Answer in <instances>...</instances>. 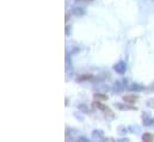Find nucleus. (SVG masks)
Listing matches in <instances>:
<instances>
[{"label": "nucleus", "instance_id": "1", "mask_svg": "<svg viewBox=\"0 0 154 142\" xmlns=\"http://www.w3.org/2000/svg\"><path fill=\"white\" fill-rule=\"evenodd\" d=\"M93 106L95 108H97V109H99L100 111H103V113L108 117L109 116V118L110 119H112V118H115V115L112 113V111H111V109H109L106 105H104L103 103H100V102H97V100H95L93 102Z\"/></svg>", "mask_w": 154, "mask_h": 142}, {"label": "nucleus", "instance_id": "2", "mask_svg": "<svg viewBox=\"0 0 154 142\" xmlns=\"http://www.w3.org/2000/svg\"><path fill=\"white\" fill-rule=\"evenodd\" d=\"M127 83H128V80L116 81V83L114 84L112 91H114L115 93H121V92H123V91H124V89H125V87H128V86H127Z\"/></svg>", "mask_w": 154, "mask_h": 142}, {"label": "nucleus", "instance_id": "3", "mask_svg": "<svg viewBox=\"0 0 154 142\" xmlns=\"http://www.w3.org/2000/svg\"><path fill=\"white\" fill-rule=\"evenodd\" d=\"M114 70L117 74H124L127 70V63L124 61H120L118 63H116L114 66Z\"/></svg>", "mask_w": 154, "mask_h": 142}, {"label": "nucleus", "instance_id": "4", "mask_svg": "<svg viewBox=\"0 0 154 142\" xmlns=\"http://www.w3.org/2000/svg\"><path fill=\"white\" fill-rule=\"evenodd\" d=\"M70 13H72L73 16H75V17H83V16H85L86 11H85V9L81 7V6H72Z\"/></svg>", "mask_w": 154, "mask_h": 142}, {"label": "nucleus", "instance_id": "5", "mask_svg": "<svg viewBox=\"0 0 154 142\" xmlns=\"http://www.w3.org/2000/svg\"><path fill=\"white\" fill-rule=\"evenodd\" d=\"M91 137L93 140H104V131L103 130H99V129H96V130L92 131Z\"/></svg>", "mask_w": 154, "mask_h": 142}, {"label": "nucleus", "instance_id": "6", "mask_svg": "<svg viewBox=\"0 0 154 142\" xmlns=\"http://www.w3.org/2000/svg\"><path fill=\"white\" fill-rule=\"evenodd\" d=\"M137 99H139V96H136V94H128V96L123 97V102H125L128 104H134V103H136Z\"/></svg>", "mask_w": 154, "mask_h": 142}, {"label": "nucleus", "instance_id": "7", "mask_svg": "<svg viewBox=\"0 0 154 142\" xmlns=\"http://www.w3.org/2000/svg\"><path fill=\"white\" fill-rule=\"evenodd\" d=\"M128 90L131 91V92H140V91H143L144 87H143L142 85H140V84L134 83V84H130V85L128 86Z\"/></svg>", "mask_w": 154, "mask_h": 142}, {"label": "nucleus", "instance_id": "8", "mask_svg": "<svg viewBox=\"0 0 154 142\" xmlns=\"http://www.w3.org/2000/svg\"><path fill=\"white\" fill-rule=\"evenodd\" d=\"M115 106L120 110H137V108L135 106H131V105H128V103L124 102V104H121V103H116Z\"/></svg>", "mask_w": 154, "mask_h": 142}, {"label": "nucleus", "instance_id": "9", "mask_svg": "<svg viewBox=\"0 0 154 142\" xmlns=\"http://www.w3.org/2000/svg\"><path fill=\"white\" fill-rule=\"evenodd\" d=\"M95 90L98 91V92H100V93H106L110 89H109V86H106V85H104V84H97V85L95 86Z\"/></svg>", "mask_w": 154, "mask_h": 142}, {"label": "nucleus", "instance_id": "10", "mask_svg": "<svg viewBox=\"0 0 154 142\" xmlns=\"http://www.w3.org/2000/svg\"><path fill=\"white\" fill-rule=\"evenodd\" d=\"M142 119H143V124H144L146 127H149V125L154 124V119H153L152 117H149L148 115H143V116H142Z\"/></svg>", "mask_w": 154, "mask_h": 142}, {"label": "nucleus", "instance_id": "11", "mask_svg": "<svg viewBox=\"0 0 154 142\" xmlns=\"http://www.w3.org/2000/svg\"><path fill=\"white\" fill-rule=\"evenodd\" d=\"M142 141H147V142H152L154 141V135L150 132H144L142 135Z\"/></svg>", "mask_w": 154, "mask_h": 142}, {"label": "nucleus", "instance_id": "12", "mask_svg": "<svg viewBox=\"0 0 154 142\" xmlns=\"http://www.w3.org/2000/svg\"><path fill=\"white\" fill-rule=\"evenodd\" d=\"M93 79V75L92 74H81L78 77V81H85V80H92Z\"/></svg>", "mask_w": 154, "mask_h": 142}, {"label": "nucleus", "instance_id": "13", "mask_svg": "<svg viewBox=\"0 0 154 142\" xmlns=\"http://www.w3.org/2000/svg\"><path fill=\"white\" fill-rule=\"evenodd\" d=\"M95 98H96V99H102V100H106V99H108V96H106V94H104V93L97 92V93H95Z\"/></svg>", "mask_w": 154, "mask_h": 142}, {"label": "nucleus", "instance_id": "14", "mask_svg": "<svg viewBox=\"0 0 154 142\" xmlns=\"http://www.w3.org/2000/svg\"><path fill=\"white\" fill-rule=\"evenodd\" d=\"M78 109L81 111V112H84V113H89L90 111H89V108L85 105V104H80V105H78Z\"/></svg>", "mask_w": 154, "mask_h": 142}, {"label": "nucleus", "instance_id": "15", "mask_svg": "<svg viewBox=\"0 0 154 142\" xmlns=\"http://www.w3.org/2000/svg\"><path fill=\"white\" fill-rule=\"evenodd\" d=\"M128 130H129L130 132H136V134H137V132L140 131V128H139L137 125H136V127H134V125H133V127H129V128H128Z\"/></svg>", "mask_w": 154, "mask_h": 142}, {"label": "nucleus", "instance_id": "16", "mask_svg": "<svg viewBox=\"0 0 154 142\" xmlns=\"http://www.w3.org/2000/svg\"><path fill=\"white\" fill-rule=\"evenodd\" d=\"M117 130L120 131V134H122V135H123V134H125V132H127V130H128V129H127L125 127H123V125H120V127L117 128Z\"/></svg>", "mask_w": 154, "mask_h": 142}, {"label": "nucleus", "instance_id": "17", "mask_svg": "<svg viewBox=\"0 0 154 142\" xmlns=\"http://www.w3.org/2000/svg\"><path fill=\"white\" fill-rule=\"evenodd\" d=\"M146 105H147L148 108H154V99H148V100L146 102Z\"/></svg>", "mask_w": 154, "mask_h": 142}, {"label": "nucleus", "instance_id": "18", "mask_svg": "<svg viewBox=\"0 0 154 142\" xmlns=\"http://www.w3.org/2000/svg\"><path fill=\"white\" fill-rule=\"evenodd\" d=\"M72 32V26L70 25H66V36H69Z\"/></svg>", "mask_w": 154, "mask_h": 142}, {"label": "nucleus", "instance_id": "19", "mask_svg": "<svg viewBox=\"0 0 154 142\" xmlns=\"http://www.w3.org/2000/svg\"><path fill=\"white\" fill-rule=\"evenodd\" d=\"M78 141H81V142H89V138H86V137H79V138H78Z\"/></svg>", "mask_w": 154, "mask_h": 142}, {"label": "nucleus", "instance_id": "20", "mask_svg": "<svg viewBox=\"0 0 154 142\" xmlns=\"http://www.w3.org/2000/svg\"><path fill=\"white\" fill-rule=\"evenodd\" d=\"M120 142H127V141H129L128 138H121V140H118Z\"/></svg>", "mask_w": 154, "mask_h": 142}, {"label": "nucleus", "instance_id": "21", "mask_svg": "<svg viewBox=\"0 0 154 142\" xmlns=\"http://www.w3.org/2000/svg\"><path fill=\"white\" fill-rule=\"evenodd\" d=\"M69 18H70V17H69V13H67V15H66V22H68Z\"/></svg>", "mask_w": 154, "mask_h": 142}, {"label": "nucleus", "instance_id": "22", "mask_svg": "<svg viewBox=\"0 0 154 142\" xmlns=\"http://www.w3.org/2000/svg\"><path fill=\"white\" fill-rule=\"evenodd\" d=\"M78 1H92V0H78Z\"/></svg>", "mask_w": 154, "mask_h": 142}]
</instances>
